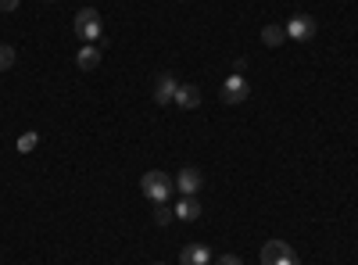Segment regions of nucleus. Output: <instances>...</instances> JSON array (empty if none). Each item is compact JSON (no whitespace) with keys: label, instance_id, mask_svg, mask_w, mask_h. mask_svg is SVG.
<instances>
[{"label":"nucleus","instance_id":"nucleus-14","mask_svg":"<svg viewBox=\"0 0 358 265\" xmlns=\"http://www.w3.org/2000/svg\"><path fill=\"white\" fill-rule=\"evenodd\" d=\"M176 219V208H169V204H158V208H155V222L158 226H169Z\"/></svg>","mask_w":358,"mask_h":265},{"label":"nucleus","instance_id":"nucleus-6","mask_svg":"<svg viewBox=\"0 0 358 265\" xmlns=\"http://www.w3.org/2000/svg\"><path fill=\"white\" fill-rule=\"evenodd\" d=\"M176 90H179V79L172 72H162L158 83H155V101L158 104H172L176 101Z\"/></svg>","mask_w":358,"mask_h":265},{"label":"nucleus","instance_id":"nucleus-18","mask_svg":"<svg viewBox=\"0 0 358 265\" xmlns=\"http://www.w3.org/2000/svg\"><path fill=\"white\" fill-rule=\"evenodd\" d=\"M18 8V0H0V11H15Z\"/></svg>","mask_w":358,"mask_h":265},{"label":"nucleus","instance_id":"nucleus-19","mask_svg":"<svg viewBox=\"0 0 358 265\" xmlns=\"http://www.w3.org/2000/svg\"><path fill=\"white\" fill-rule=\"evenodd\" d=\"M155 265H165V262H155Z\"/></svg>","mask_w":358,"mask_h":265},{"label":"nucleus","instance_id":"nucleus-7","mask_svg":"<svg viewBox=\"0 0 358 265\" xmlns=\"http://www.w3.org/2000/svg\"><path fill=\"white\" fill-rule=\"evenodd\" d=\"M176 219L179 222H197L201 219V201L197 197H179L176 201Z\"/></svg>","mask_w":358,"mask_h":265},{"label":"nucleus","instance_id":"nucleus-12","mask_svg":"<svg viewBox=\"0 0 358 265\" xmlns=\"http://www.w3.org/2000/svg\"><path fill=\"white\" fill-rule=\"evenodd\" d=\"M262 43L265 47H283L287 43V29L283 25H265L262 29Z\"/></svg>","mask_w":358,"mask_h":265},{"label":"nucleus","instance_id":"nucleus-4","mask_svg":"<svg viewBox=\"0 0 358 265\" xmlns=\"http://www.w3.org/2000/svg\"><path fill=\"white\" fill-rule=\"evenodd\" d=\"M176 190L183 194V197H197L201 190H204V176H201V169H194V165H187V169H179L176 172Z\"/></svg>","mask_w":358,"mask_h":265},{"label":"nucleus","instance_id":"nucleus-9","mask_svg":"<svg viewBox=\"0 0 358 265\" xmlns=\"http://www.w3.org/2000/svg\"><path fill=\"white\" fill-rule=\"evenodd\" d=\"M76 65H79L83 72H94V69L101 65V47H97V43H86V47H79V54H76Z\"/></svg>","mask_w":358,"mask_h":265},{"label":"nucleus","instance_id":"nucleus-1","mask_svg":"<svg viewBox=\"0 0 358 265\" xmlns=\"http://www.w3.org/2000/svg\"><path fill=\"white\" fill-rule=\"evenodd\" d=\"M140 190H143V197L147 201H155V204H169V197H172V190H176V183H172V176H165V172H143V180H140Z\"/></svg>","mask_w":358,"mask_h":265},{"label":"nucleus","instance_id":"nucleus-17","mask_svg":"<svg viewBox=\"0 0 358 265\" xmlns=\"http://www.w3.org/2000/svg\"><path fill=\"white\" fill-rule=\"evenodd\" d=\"M219 265H244V262L236 258V255H222V258H219Z\"/></svg>","mask_w":358,"mask_h":265},{"label":"nucleus","instance_id":"nucleus-5","mask_svg":"<svg viewBox=\"0 0 358 265\" xmlns=\"http://www.w3.org/2000/svg\"><path fill=\"white\" fill-rule=\"evenodd\" d=\"M248 94H251V86H248V79H244L241 72H233V76L222 83V104H229V108L244 104V101H248Z\"/></svg>","mask_w":358,"mask_h":265},{"label":"nucleus","instance_id":"nucleus-16","mask_svg":"<svg viewBox=\"0 0 358 265\" xmlns=\"http://www.w3.org/2000/svg\"><path fill=\"white\" fill-rule=\"evenodd\" d=\"M273 265H301V262H297V255L290 251V255H283V258H280V262H273Z\"/></svg>","mask_w":358,"mask_h":265},{"label":"nucleus","instance_id":"nucleus-11","mask_svg":"<svg viewBox=\"0 0 358 265\" xmlns=\"http://www.w3.org/2000/svg\"><path fill=\"white\" fill-rule=\"evenodd\" d=\"M294 248L287 244V241H265V248H262V265H273V262H280L283 255H290Z\"/></svg>","mask_w":358,"mask_h":265},{"label":"nucleus","instance_id":"nucleus-13","mask_svg":"<svg viewBox=\"0 0 358 265\" xmlns=\"http://www.w3.org/2000/svg\"><path fill=\"white\" fill-rule=\"evenodd\" d=\"M36 143H40V133H22V136H18V151H22V155H29Z\"/></svg>","mask_w":358,"mask_h":265},{"label":"nucleus","instance_id":"nucleus-10","mask_svg":"<svg viewBox=\"0 0 358 265\" xmlns=\"http://www.w3.org/2000/svg\"><path fill=\"white\" fill-rule=\"evenodd\" d=\"M172 104H179L183 111H194V108L201 104V90H197V86H183V83H179V90H176V101H172Z\"/></svg>","mask_w":358,"mask_h":265},{"label":"nucleus","instance_id":"nucleus-8","mask_svg":"<svg viewBox=\"0 0 358 265\" xmlns=\"http://www.w3.org/2000/svg\"><path fill=\"white\" fill-rule=\"evenodd\" d=\"M208 262H212V248H204V244H190L179 255V265H208Z\"/></svg>","mask_w":358,"mask_h":265},{"label":"nucleus","instance_id":"nucleus-3","mask_svg":"<svg viewBox=\"0 0 358 265\" xmlns=\"http://www.w3.org/2000/svg\"><path fill=\"white\" fill-rule=\"evenodd\" d=\"M287 40H294V43H308V40H315V18L312 15H294V18H287Z\"/></svg>","mask_w":358,"mask_h":265},{"label":"nucleus","instance_id":"nucleus-2","mask_svg":"<svg viewBox=\"0 0 358 265\" xmlns=\"http://www.w3.org/2000/svg\"><path fill=\"white\" fill-rule=\"evenodd\" d=\"M101 33H104V25H101V15L94 8H83L76 15V36L83 43H101Z\"/></svg>","mask_w":358,"mask_h":265},{"label":"nucleus","instance_id":"nucleus-15","mask_svg":"<svg viewBox=\"0 0 358 265\" xmlns=\"http://www.w3.org/2000/svg\"><path fill=\"white\" fill-rule=\"evenodd\" d=\"M15 65V47H8V43H0V72H8Z\"/></svg>","mask_w":358,"mask_h":265}]
</instances>
